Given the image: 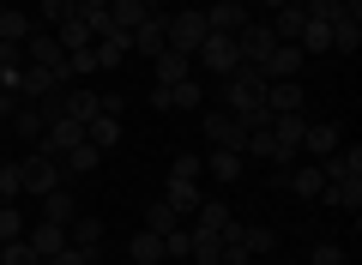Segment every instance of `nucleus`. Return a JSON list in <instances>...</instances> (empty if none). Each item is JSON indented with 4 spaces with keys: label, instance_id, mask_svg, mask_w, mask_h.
Listing matches in <instances>:
<instances>
[{
    "label": "nucleus",
    "instance_id": "aec40b11",
    "mask_svg": "<svg viewBox=\"0 0 362 265\" xmlns=\"http://www.w3.org/2000/svg\"><path fill=\"white\" fill-rule=\"evenodd\" d=\"M151 73H157V85H181V78L194 73V54H175V49H163V54H151Z\"/></svg>",
    "mask_w": 362,
    "mask_h": 265
},
{
    "label": "nucleus",
    "instance_id": "58836bf2",
    "mask_svg": "<svg viewBox=\"0 0 362 265\" xmlns=\"http://www.w3.org/2000/svg\"><path fill=\"white\" fill-rule=\"evenodd\" d=\"M42 126H49V121H42L37 109H25V102H18V114H13V139H30V145H37V139H42Z\"/></svg>",
    "mask_w": 362,
    "mask_h": 265
},
{
    "label": "nucleus",
    "instance_id": "f257e3e1",
    "mask_svg": "<svg viewBox=\"0 0 362 265\" xmlns=\"http://www.w3.org/2000/svg\"><path fill=\"white\" fill-rule=\"evenodd\" d=\"M218 97H223V109L235 114L242 126H272V114H266V73L259 66H230V73L218 78Z\"/></svg>",
    "mask_w": 362,
    "mask_h": 265
},
{
    "label": "nucleus",
    "instance_id": "c756f323",
    "mask_svg": "<svg viewBox=\"0 0 362 265\" xmlns=\"http://www.w3.org/2000/svg\"><path fill=\"white\" fill-rule=\"evenodd\" d=\"M66 241H73V247L103 253V223H97V217H73V223H66Z\"/></svg>",
    "mask_w": 362,
    "mask_h": 265
},
{
    "label": "nucleus",
    "instance_id": "79ce46f5",
    "mask_svg": "<svg viewBox=\"0 0 362 265\" xmlns=\"http://www.w3.org/2000/svg\"><path fill=\"white\" fill-rule=\"evenodd\" d=\"M199 175H206V157L175 151V163H169V181H199Z\"/></svg>",
    "mask_w": 362,
    "mask_h": 265
},
{
    "label": "nucleus",
    "instance_id": "bb28decb",
    "mask_svg": "<svg viewBox=\"0 0 362 265\" xmlns=\"http://www.w3.org/2000/svg\"><path fill=\"white\" fill-rule=\"evenodd\" d=\"M127 259L133 265H163V235H157V229H139V235L127 241Z\"/></svg>",
    "mask_w": 362,
    "mask_h": 265
},
{
    "label": "nucleus",
    "instance_id": "c9c22d12",
    "mask_svg": "<svg viewBox=\"0 0 362 265\" xmlns=\"http://www.w3.org/2000/svg\"><path fill=\"white\" fill-rule=\"evenodd\" d=\"M242 247L254 253V259H266V253H278V229H254V223H242Z\"/></svg>",
    "mask_w": 362,
    "mask_h": 265
},
{
    "label": "nucleus",
    "instance_id": "6ab92c4d",
    "mask_svg": "<svg viewBox=\"0 0 362 265\" xmlns=\"http://www.w3.org/2000/svg\"><path fill=\"white\" fill-rule=\"evenodd\" d=\"M145 18H151V0H109V25L127 30V37L145 25Z\"/></svg>",
    "mask_w": 362,
    "mask_h": 265
},
{
    "label": "nucleus",
    "instance_id": "1a4fd4ad",
    "mask_svg": "<svg viewBox=\"0 0 362 265\" xmlns=\"http://www.w3.org/2000/svg\"><path fill=\"white\" fill-rule=\"evenodd\" d=\"M247 25H254L247 6H230V0H211V6H206V30H211V37H242Z\"/></svg>",
    "mask_w": 362,
    "mask_h": 265
},
{
    "label": "nucleus",
    "instance_id": "5fc2aeb1",
    "mask_svg": "<svg viewBox=\"0 0 362 265\" xmlns=\"http://www.w3.org/2000/svg\"><path fill=\"white\" fill-rule=\"evenodd\" d=\"M259 6H272V13H278V6H290V0H259Z\"/></svg>",
    "mask_w": 362,
    "mask_h": 265
},
{
    "label": "nucleus",
    "instance_id": "e433bc0d",
    "mask_svg": "<svg viewBox=\"0 0 362 265\" xmlns=\"http://www.w3.org/2000/svg\"><path fill=\"white\" fill-rule=\"evenodd\" d=\"M169 102H175V109H199V102H206V85H199V78L187 73L181 85H169Z\"/></svg>",
    "mask_w": 362,
    "mask_h": 265
},
{
    "label": "nucleus",
    "instance_id": "a19ab883",
    "mask_svg": "<svg viewBox=\"0 0 362 265\" xmlns=\"http://www.w3.org/2000/svg\"><path fill=\"white\" fill-rule=\"evenodd\" d=\"M18 193H25V175H18V157H0V199L13 205Z\"/></svg>",
    "mask_w": 362,
    "mask_h": 265
},
{
    "label": "nucleus",
    "instance_id": "6e6552de",
    "mask_svg": "<svg viewBox=\"0 0 362 265\" xmlns=\"http://www.w3.org/2000/svg\"><path fill=\"white\" fill-rule=\"evenodd\" d=\"M194 61L206 66L211 78H223L230 66H242V54H235V37H206V42H199V54H194Z\"/></svg>",
    "mask_w": 362,
    "mask_h": 265
},
{
    "label": "nucleus",
    "instance_id": "4d7b16f0",
    "mask_svg": "<svg viewBox=\"0 0 362 265\" xmlns=\"http://www.w3.org/2000/svg\"><path fill=\"white\" fill-rule=\"evenodd\" d=\"M97 265H103V259H97Z\"/></svg>",
    "mask_w": 362,
    "mask_h": 265
},
{
    "label": "nucleus",
    "instance_id": "2f4dec72",
    "mask_svg": "<svg viewBox=\"0 0 362 265\" xmlns=\"http://www.w3.org/2000/svg\"><path fill=\"white\" fill-rule=\"evenodd\" d=\"M296 49H302V54H326V49H332V25L308 18V25H302V37H296Z\"/></svg>",
    "mask_w": 362,
    "mask_h": 265
},
{
    "label": "nucleus",
    "instance_id": "473e14b6",
    "mask_svg": "<svg viewBox=\"0 0 362 265\" xmlns=\"http://www.w3.org/2000/svg\"><path fill=\"white\" fill-rule=\"evenodd\" d=\"M187 235H194V247H187V259H194V265H218V253H223V241L211 235V229H187Z\"/></svg>",
    "mask_w": 362,
    "mask_h": 265
},
{
    "label": "nucleus",
    "instance_id": "ddd939ff",
    "mask_svg": "<svg viewBox=\"0 0 362 265\" xmlns=\"http://www.w3.org/2000/svg\"><path fill=\"white\" fill-rule=\"evenodd\" d=\"M272 49H278V37H272V30L259 25V18L242 30V37H235V54H242L247 66H266V54H272Z\"/></svg>",
    "mask_w": 362,
    "mask_h": 265
},
{
    "label": "nucleus",
    "instance_id": "13d9d810",
    "mask_svg": "<svg viewBox=\"0 0 362 265\" xmlns=\"http://www.w3.org/2000/svg\"><path fill=\"white\" fill-rule=\"evenodd\" d=\"M37 265H42V259H37Z\"/></svg>",
    "mask_w": 362,
    "mask_h": 265
},
{
    "label": "nucleus",
    "instance_id": "20e7f679",
    "mask_svg": "<svg viewBox=\"0 0 362 265\" xmlns=\"http://www.w3.org/2000/svg\"><path fill=\"white\" fill-rule=\"evenodd\" d=\"M206 37H211V30H206V13H199V6H187V13L169 18V49H175V54H199Z\"/></svg>",
    "mask_w": 362,
    "mask_h": 265
},
{
    "label": "nucleus",
    "instance_id": "412c9836",
    "mask_svg": "<svg viewBox=\"0 0 362 265\" xmlns=\"http://www.w3.org/2000/svg\"><path fill=\"white\" fill-rule=\"evenodd\" d=\"M302 25H308V13H302V0H290V6H278V13H272V37H278V42H296L302 37Z\"/></svg>",
    "mask_w": 362,
    "mask_h": 265
},
{
    "label": "nucleus",
    "instance_id": "603ef678",
    "mask_svg": "<svg viewBox=\"0 0 362 265\" xmlns=\"http://www.w3.org/2000/svg\"><path fill=\"white\" fill-rule=\"evenodd\" d=\"M78 18H85V25L97 30V25H103V18H109V0H78Z\"/></svg>",
    "mask_w": 362,
    "mask_h": 265
},
{
    "label": "nucleus",
    "instance_id": "864d4df0",
    "mask_svg": "<svg viewBox=\"0 0 362 265\" xmlns=\"http://www.w3.org/2000/svg\"><path fill=\"white\" fill-rule=\"evenodd\" d=\"M218 265H259V259H254V253H247V247H242V241H230V247H223V253H218Z\"/></svg>",
    "mask_w": 362,
    "mask_h": 265
},
{
    "label": "nucleus",
    "instance_id": "3c124183",
    "mask_svg": "<svg viewBox=\"0 0 362 265\" xmlns=\"http://www.w3.org/2000/svg\"><path fill=\"white\" fill-rule=\"evenodd\" d=\"M308 265H344V247H338V241H320V247L308 253Z\"/></svg>",
    "mask_w": 362,
    "mask_h": 265
},
{
    "label": "nucleus",
    "instance_id": "37998d69",
    "mask_svg": "<svg viewBox=\"0 0 362 265\" xmlns=\"http://www.w3.org/2000/svg\"><path fill=\"white\" fill-rule=\"evenodd\" d=\"M37 13H42V25L54 30L61 18H73V13H78V0H37Z\"/></svg>",
    "mask_w": 362,
    "mask_h": 265
},
{
    "label": "nucleus",
    "instance_id": "a18cd8bd",
    "mask_svg": "<svg viewBox=\"0 0 362 265\" xmlns=\"http://www.w3.org/2000/svg\"><path fill=\"white\" fill-rule=\"evenodd\" d=\"M25 217H18V205H0V241H18V235H25Z\"/></svg>",
    "mask_w": 362,
    "mask_h": 265
},
{
    "label": "nucleus",
    "instance_id": "5701e85b",
    "mask_svg": "<svg viewBox=\"0 0 362 265\" xmlns=\"http://www.w3.org/2000/svg\"><path fill=\"white\" fill-rule=\"evenodd\" d=\"M54 42H61L66 54H78V49H90V42H97V30H90L85 18L73 13V18H61V25H54Z\"/></svg>",
    "mask_w": 362,
    "mask_h": 265
},
{
    "label": "nucleus",
    "instance_id": "423d86ee",
    "mask_svg": "<svg viewBox=\"0 0 362 265\" xmlns=\"http://www.w3.org/2000/svg\"><path fill=\"white\" fill-rule=\"evenodd\" d=\"M206 145L211 151H247V126L235 121L230 109H211L206 114Z\"/></svg>",
    "mask_w": 362,
    "mask_h": 265
},
{
    "label": "nucleus",
    "instance_id": "a211bd4d",
    "mask_svg": "<svg viewBox=\"0 0 362 265\" xmlns=\"http://www.w3.org/2000/svg\"><path fill=\"white\" fill-rule=\"evenodd\" d=\"M85 139L97 145V151H115V145H121V114H103V109H97V114L85 121Z\"/></svg>",
    "mask_w": 362,
    "mask_h": 265
},
{
    "label": "nucleus",
    "instance_id": "393cba45",
    "mask_svg": "<svg viewBox=\"0 0 362 265\" xmlns=\"http://www.w3.org/2000/svg\"><path fill=\"white\" fill-rule=\"evenodd\" d=\"M61 102H66V114H73V121H90V114L103 109V90H85V85H66V90H61Z\"/></svg>",
    "mask_w": 362,
    "mask_h": 265
},
{
    "label": "nucleus",
    "instance_id": "ea45409f",
    "mask_svg": "<svg viewBox=\"0 0 362 265\" xmlns=\"http://www.w3.org/2000/svg\"><path fill=\"white\" fill-rule=\"evenodd\" d=\"M145 229H157V235H169V229H181L175 205H169V199H151V211H145Z\"/></svg>",
    "mask_w": 362,
    "mask_h": 265
},
{
    "label": "nucleus",
    "instance_id": "49530a36",
    "mask_svg": "<svg viewBox=\"0 0 362 265\" xmlns=\"http://www.w3.org/2000/svg\"><path fill=\"white\" fill-rule=\"evenodd\" d=\"M97 259H103V253H90V247H73V241H66V247L54 253L49 265H97Z\"/></svg>",
    "mask_w": 362,
    "mask_h": 265
},
{
    "label": "nucleus",
    "instance_id": "72a5a7b5",
    "mask_svg": "<svg viewBox=\"0 0 362 265\" xmlns=\"http://www.w3.org/2000/svg\"><path fill=\"white\" fill-rule=\"evenodd\" d=\"M332 49L338 54H356L362 49V18H350V13L338 18V25H332Z\"/></svg>",
    "mask_w": 362,
    "mask_h": 265
},
{
    "label": "nucleus",
    "instance_id": "f8f14e48",
    "mask_svg": "<svg viewBox=\"0 0 362 265\" xmlns=\"http://www.w3.org/2000/svg\"><path fill=\"white\" fill-rule=\"evenodd\" d=\"M278 181H284L296 199H320V187H326L320 163H290V169H278Z\"/></svg>",
    "mask_w": 362,
    "mask_h": 265
},
{
    "label": "nucleus",
    "instance_id": "c85d7f7f",
    "mask_svg": "<svg viewBox=\"0 0 362 265\" xmlns=\"http://www.w3.org/2000/svg\"><path fill=\"white\" fill-rule=\"evenodd\" d=\"M230 223H235V211H230L223 199H206V205L194 211V229H211V235H223Z\"/></svg>",
    "mask_w": 362,
    "mask_h": 265
},
{
    "label": "nucleus",
    "instance_id": "6e6d98bb",
    "mask_svg": "<svg viewBox=\"0 0 362 265\" xmlns=\"http://www.w3.org/2000/svg\"><path fill=\"white\" fill-rule=\"evenodd\" d=\"M230 6H247V0H230Z\"/></svg>",
    "mask_w": 362,
    "mask_h": 265
},
{
    "label": "nucleus",
    "instance_id": "dca6fc26",
    "mask_svg": "<svg viewBox=\"0 0 362 265\" xmlns=\"http://www.w3.org/2000/svg\"><path fill=\"white\" fill-rule=\"evenodd\" d=\"M25 241H30V253H37V259L49 265L54 253L66 247V229H61V223H30V229H25Z\"/></svg>",
    "mask_w": 362,
    "mask_h": 265
},
{
    "label": "nucleus",
    "instance_id": "9d476101",
    "mask_svg": "<svg viewBox=\"0 0 362 265\" xmlns=\"http://www.w3.org/2000/svg\"><path fill=\"white\" fill-rule=\"evenodd\" d=\"M163 49H169V13L157 6V13L133 30V54H145V61H151V54H163Z\"/></svg>",
    "mask_w": 362,
    "mask_h": 265
},
{
    "label": "nucleus",
    "instance_id": "09e8293b",
    "mask_svg": "<svg viewBox=\"0 0 362 265\" xmlns=\"http://www.w3.org/2000/svg\"><path fill=\"white\" fill-rule=\"evenodd\" d=\"M187 247H194L187 229H169V235H163V259H187Z\"/></svg>",
    "mask_w": 362,
    "mask_h": 265
},
{
    "label": "nucleus",
    "instance_id": "de8ad7c7",
    "mask_svg": "<svg viewBox=\"0 0 362 265\" xmlns=\"http://www.w3.org/2000/svg\"><path fill=\"white\" fill-rule=\"evenodd\" d=\"M0 73H25V42H6V37H0Z\"/></svg>",
    "mask_w": 362,
    "mask_h": 265
},
{
    "label": "nucleus",
    "instance_id": "4be33fe9",
    "mask_svg": "<svg viewBox=\"0 0 362 265\" xmlns=\"http://www.w3.org/2000/svg\"><path fill=\"white\" fill-rule=\"evenodd\" d=\"M163 199L175 205V217H194L206 205V193H199V181H163Z\"/></svg>",
    "mask_w": 362,
    "mask_h": 265
},
{
    "label": "nucleus",
    "instance_id": "f03ea898",
    "mask_svg": "<svg viewBox=\"0 0 362 265\" xmlns=\"http://www.w3.org/2000/svg\"><path fill=\"white\" fill-rule=\"evenodd\" d=\"M25 66H49L54 78H66V49L54 42V30H30L25 37ZM73 85V78H66Z\"/></svg>",
    "mask_w": 362,
    "mask_h": 265
},
{
    "label": "nucleus",
    "instance_id": "a878e982",
    "mask_svg": "<svg viewBox=\"0 0 362 265\" xmlns=\"http://www.w3.org/2000/svg\"><path fill=\"white\" fill-rule=\"evenodd\" d=\"M320 199L332 205V211H350V217H356V205H362V181H326Z\"/></svg>",
    "mask_w": 362,
    "mask_h": 265
},
{
    "label": "nucleus",
    "instance_id": "4c0bfd02",
    "mask_svg": "<svg viewBox=\"0 0 362 265\" xmlns=\"http://www.w3.org/2000/svg\"><path fill=\"white\" fill-rule=\"evenodd\" d=\"M30 30H37V25H30V18L18 13V6H0V37H6V42H25Z\"/></svg>",
    "mask_w": 362,
    "mask_h": 265
},
{
    "label": "nucleus",
    "instance_id": "b1692460",
    "mask_svg": "<svg viewBox=\"0 0 362 265\" xmlns=\"http://www.w3.org/2000/svg\"><path fill=\"white\" fill-rule=\"evenodd\" d=\"M61 85H66V78H54L49 66H25V73H18V97H30V102L49 97V90H61Z\"/></svg>",
    "mask_w": 362,
    "mask_h": 265
},
{
    "label": "nucleus",
    "instance_id": "f704fd0d",
    "mask_svg": "<svg viewBox=\"0 0 362 265\" xmlns=\"http://www.w3.org/2000/svg\"><path fill=\"white\" fill-rule=\"evenodd\" d=\"M206 169H211V175H218V181H242L247 157H242V151H211V157H206Z\"/></svg>",
    "mask_w": 362,
    "mask_h": 265
},
{
    "label": "nucleus",
    "instance_id": "0eeeda50",
    "mask_svg": "<svg viewBox=\"0 0 362 265\" xmlns=\"http://www.w3.org/2000/svg\"><path fill=\"white\" fill-rule=\"evenodd\" d=\"M18 175H25V193H37V199H42V193H54V187H61V163H54V157H42V151H30V157H18Z\"/></svg>",
    "mask_w": 362,
    "mask_h": 265
},
{
    "label": "nucleus",
    "instance_id": "4468645a",
    "mask_svg": "<svg viewBox=\"0 0 362 265\" xmlns=\"http://www.w3.org/2000/svg\"><path fill=\"white\" fill-rule=\"evenodd\" d=\"M302 61H308V54H302L296 42H278V49L266 54V66H259V73H266V85H272V78H302Z\"/></svg>",
    "mask_w": 362,
    "mask_h": 265
},
{
    "label": "nucleus",
    "instance_id": "2eb2a0df",
    "mask_svg": "<svg viewBox=\"0 0 362 265\" xmlns=\"http://www.w3.org/2000/svg\"><path fill=\"white\" fill-rule=\"evenodd\" d=\"M266 114H302V78H272L266 85Z\"/></svg>",
    "mask_w": 362,
    "mask_h": 265
},
{
    "label": "nucleus",
    "instance_id": "f3484780",
    "mask_svg": "<svg viewBox=\"0 0 362 265\" xmlns=\"http://www.w3.org/2000/svg\"><path fill=\"white\" fill-rule=\"evenodd\" d=\"M338 145H344V126H338V121H308V133H302V151L326 157V151H338Z\"/></svg>",
    "mask_w": 362,
    "mask_h": 265
},
{
    "label": "nucleus",
    "instance_id": "7c9ffc66",
    "mask_svg": "<svg viewBox=\"0 0 362 265\" xmlns=\"http://www.w3.org/2000/svg\"><path fill=\"white\" fill-rule=\"evenodd\" d=\"M97 163H103V151H97V145L85 139V145H73V151L61 157V175H90Z\"/></svg>",
    "mask_w": 362,
    "mask_h": 265
},
{
    "label": "nucleus",
    "instance_id": "8fccbe9b",
    "mask_svg": "<svg viewBox=\"0 0 362 265\" xmlns=\"http://www.w3.org/2000/svg\"><path fill=\"white\" fill-rule=\"evenodd\" d=\"M90 73H97V54H90V49L66 54V78H90Z\"/></svg>",
    "mask_w": 362,
    "mask_h": 265
},
{
    "label": "nucleus",
    "instance_id": "9b49d317",
    "mask_svg": "<svg viewBox=\"0 0 362 265\" xmlns=\"http://www.w3.org/2000/svg\"><path fill=\"white\" fill-rule=\"evenodd\" d=\"M320 175L326 181H362V145H338V151L320 157Z\"/></svg>",
    "mask_w": 362,
    "mask_h": 265
},
{
    "label": "nucleus",
    "instance_id": "7ed1b4c3",
    "mask_svg": "<svg viewBox=\"0 0 362 265\" xmlns=\"http://www.w3.org/2000/svg\"><path fill=\"white\" fill-rule=\"evenodd\" d=\"M73 145H85V121H73V114H61V121H49V126H42V139H37V151H42V157H54V163H61V157L73 151Z\"/></svg>",
    "mask_w": 362,
    "mask_h": 265
},
{
    "label": "nucleus",
    "instance_id": "39448f33",
    "mask_svg": "<svg viewBox=\"0 0 362 265\" xmlns=\"http://www.w3.org/2000/svg\"><path fill=\"white\" fill-rule=\"evenodd\" d=\"M90 54H97V73H115V66L133 54V37H127V30H115V25L103 18V25H97V42H90Z\"/></svg>",
    "mask_w": 362,
    "mask_h": 265
},
{
    "label": "nucleus",
    "instance_id": "c03bdc74",
    "mask_svg": "<svg viewBox=\"0 0 362 265\" xmlns=\"http://www.w3.org/2000/svg\"><path fill=\"white\" fill-rule=\"evenodd\" d=\"M0 265H37V253H30V241H0Z\"/></svg>",
    "mask_w": 362,
    "mask_h": 265
},
{
    "label": "nucleus",
    "instance_id": "cd10ccee",
    "mask_svg": "<svg viewBox=\"0 0 362 265\" xmlns=\"http://www.w3.org/2000/svg\"><path fill=\"white\" fill-rule=\"evenodd\" d=\"M73 217H78V205H73V193H66V187H54V193H42V223H73Z\"/></svg>",
    "mask_w": 362,
    "mask_h": 265
}]
</instances>
